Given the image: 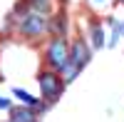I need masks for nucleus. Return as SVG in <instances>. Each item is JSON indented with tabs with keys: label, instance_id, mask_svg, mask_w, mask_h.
Returning a JSON list of instances; mask_svg holds the SVG:
<instances>
[{
	"label": "nucleus",
	"instance_id": "423d86ee",
	"mask_svg": "<svg viewBox=\"0 0 124 122\" xmlns=\"http://www.w3.org/2000/svg\"><path fill=\"white\" fill-rule=\"evenodd\" d=\"M92 45H94V47L104 45V35H102V27L99 25H92Z\"/></svg>",
	"mask_w": 124,
	"mask_h": 122
},
{
	"label": "nucleus",
	"instance_id": "9d476101",
	"mask_svg": "<svg viewBox=\"0 0 124 122\" xmlns=\"http://www.w3.org/2000/svg\"><path fill=\"white\" fill-rule=\"evenodd\" d=\"M122 35H124V25H122Z\"/></svg>",
	"mask_w": 124,
	"mask_h": 122
},
{
	"label": "nucleus",
	"instance_id": "1a4fd4ad",
	"mask_svg": "<svg viewBox=\"0 0 124 122\" xmlns=\"http://www.w3.org/2000/svg\"><path fill=\"white\" fill-rule=\"evenodd\" d=\"M30 3H32L37 10H47L50 8V0H30Z\"/></svg>",
	"mask_w": 124,
	"mask_h": 122
},
{
	"label": "nucleus",
	"instance_id": "9b49d317",
	"mask_svg": "<svg viewBox=\"0 0 124 122\" xmlns=\"http://www.w3.org/2000/svg\"><path fill=\"white\" fill-rule=\"evenodd\" d=\"M122 3H124V0H122Z\"/></svg>",
	"mask_w": 124,
	"mask_h": 122
},
{
	"label": "nucleus",
	"instance_id": "7ed1b4c3",
	"mask_svg": "<svg viewBox=\"0 0 124 122\" xmlns=\"http://www.w3.org/2000/svg\"><path fill=\"white\" fill-rule=\"evenodd\" d=\"M20 27H23L25 35H32V37H35V35H42V33H45V20L40 17V15H27Z\"/></svg>",
	"mask_w": 124,
	"mask_h": 122
},
{
	"label": "nucleus",
	"instance_id": "6e6552de",
	"mask_svg": "<svg viewBox=\"0 0 124 122\" xmlns=\"http://www.w3.org/2000/svg\"><path fill=\"white\" fill-rule=\"evenodd\" d=\"M62 70H65V77L70 80V82H72V80L77 77V72H79V67H77L75 62H70V60H67V62H65V67H62Z\"/></svg>",
	"mask_w": 124,
	"mask_h": 122
},
{
	"label": "nucleus",
	"instance_id": "20e7f679",
	"mask_svg": "<svg viewBox=\"0 0 124 122\" xmlns=\"http://www.w3.org/2000/svg\"><path fill=\"white\" fill-rule=\"evenodd\" d=\"M87 60H89V52H87V47L82 40H77L75 45H72V52H70V62H75L77 67H85L87 65Z\"/></svg>",
	"mask_w": 124,
	"mask_h": 122
},
{
	"label": "nucleus",
	"instance_id": "f03ea898",
	"mask_svg": "<svg viewBox=\"0 0 124 122\" xmlns=\"http://www.w3.org/2000/svg\"><path fill=\"white\" fill-rule=\"evenodd\" d=\"M47 57H50V62H52L55 67H65V62H67V57H70V52H67V43L65 40H55L52 45H50V50H47Z\"/></svg>",
	"mask_w": 124,
	"mask_h": 122
},
{
	"label": "nucleus",
	"instance_id": "39448f33",
	"mask_svg": "<svg viewBox=\"0 0 124 122\" xmlns=\"http://www.w3.org/2000/svg\"><path fill=\"white\" fill-rule=\"evenodd\" d=\"M10 122H37L30 110H10Z\"/></svg>",
	"mask_w": 124,
	"mask_h": 122
},
{
	"label": "nucleus",
	"instance_id": "0eeeda50",
	"mask_svg": "<svg viewBox=\"0 0 124 122\" xmlns=\"http://www.w3.org/2000/svg\"><path fill=\"white\" fill-rule=\"evenodd\" d=\"M13 92H15V97H17V100H23V102H27L30 107H32V105H37V100H35L32 95H27V92H25V90H20V87H15V90H13Z\"/></svg>",
	"mask_w": 124,
	"mask_h": 122
},
{
	"label": "nucleus",
	"instance_id": "f257e3e1",
	"mask_svg": "<svg viewBox=\"0 0 124 122\" xmlns=\"http://www.w3.org/2000/svg\"><path fill=\"white\" fill-rule=\"evenodd\" d=\"M40 87H42L45 100H50V102L60 100V95H62V82H60V77H57V75H52V72L40 75Z\"/></svg>",
	"mask_w": 124,
	"mask_h": 122
}]
</instances>
